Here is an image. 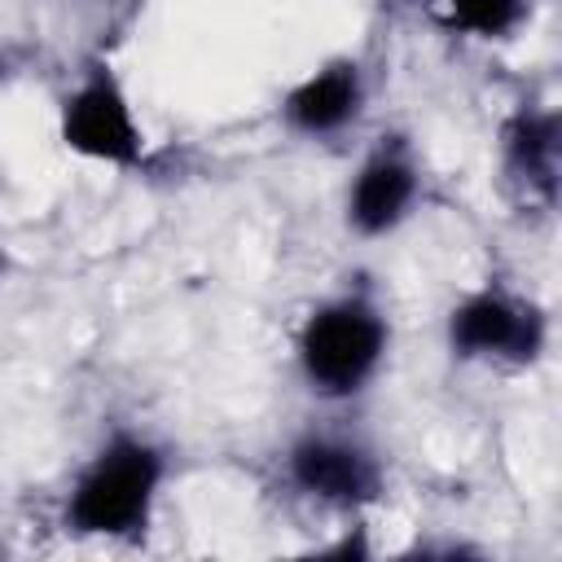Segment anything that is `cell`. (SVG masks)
<instances>
[{
  "label": "cell",
  "instance_id": "2",
  "mask_svg": "<svg viewBox=\"0 0 562 562\" xmlns=\"http://www.w3.org/2000/svg\"><path fill=\"white\" fill-rule=\"evenodd\" d=\"M386 351V325L364 299H334L316 307L299 334V364L325 395H351L369 382Z\"/></svg>",
  "mask_w": 562,
  "mask_h": 562
},
{
  "label": "cell",
  "instance_id": "6",
  "mask_svg": "<svg viewBox=\"0 0 562 562\" xmlns=\"http://www.w3.org/2000/svg\"><path fill=\"white\" fill-rule=\"evenodd\" d=\"M413 193H417V171H413V162H408L400 149H378V154L360 167V176H356V184H351L347 215H351V224H356L360 233H386V228H395V224L404 220Z\"/></svg>",
  "mask_w": 562,
  "mask_h": 562
},
{
  "label": "cell",
  "instance_id": "8",
  "mask_svg": "<svg viewBox=\"0 0 562 562\" xmlns=\"http://www.w3.org/2000/svg\"><path fill=\"white\" fill-rule=\"evenodd\" d=\"M509 158L518 171H527L531 180H553V158H558V127L553 114H518L509 123Z\"/></svg>",
  "mask_w": 562,
  "mask_h": 562
},
{
  "label": "cell",
  "instance_id": "1",
  "mask_svg": "<svg viewBox=\"0 0 562 562\" xmlns=\"http://www.w3.org/2000/svg\"><path fill=\"white\" fill-rule=\"evenodd\" d=\"M162 483V457L136 435H114L79 474L66 501V522L83 536H136L149 522Z\"/></svg>",
  "mask_w": 562,
  "mask_h": 562
},
{
  "label": "cell",
  "instance_id": "7",
  "mask_svg": "<svg viewBox=\"0 0 562 562\" xmlns=\"http://www.w3.org/2000/svg\"><path fill=\"white\" fill-rule=\"evenodd\" d=\"M360 97L364 88H360L356 61H329L285 97V114L299 132L321 136V132H338L342 123H351L360 110Z\"/></svg>",
  "mask_w": 562,
  "mask_h": 562
},
{
  "label": "cell",
  "instance_id": "5",
  "mask_svg": "<svg viewBox=\"0 0 562 562\" xmlns=\"http://www.w3.org/2000/svg\"><path fill=\"white\" fill-rule=\"evenodd\" d=\"M290 474L303 492H312L321 501H338V505L369 501L378 492L373 461L360 448L338 443V439H303L290 452Z\"/></svg>",
  "mask_w": 562,
  "mask_h": 562
},
{
  "label": "cell",
  "instance_id": "3",
  "mask_svg": "<svg viewBox=\"0 0 562 562\" xmlns=\"http://www.w3.org/2000/svg\"><path fill=\"white\" fill-rule=\"evenodd\" d=\"M61 140L75 154L97 158V162H114V167H132L145 158V136L136 127L127 92L110 66H92V75L79 79V88L66 97Z\"/></svg>",
  "mask_w": 562,
  "mask_h": 562
},
{
  "label": "cell",
  "instance_id": "4",
  "mask_svg": "<svg viewBox=\"0 0 562 562\" xmlns=\"http://www.w3.org/2000/svg\"><path fill=\"white\" fill-rule=\"evenodd\" d=\"M448 338H452V347L461 356H514V360H527L540 347V316L531 307L514 303L501 290H479L452 312Z\"/></svg>",
  "mask_w": 562,
  "mask_h": 562
},
{
  "label": "cell",
  "instance_id": "9",
  "mask_svg": "<svg viewBox=\"0 0 562 562\" xmlns=\"http://www.w3.org/2000/svg\"><path fill=\"white\" fill-rule=\"evenodd\" d=\"M443 9H448V18H452L461 31L492 40V35H505V31L518 22L522 0H443Z\"/></svg>",
  "mask_w": 562,
  "mask_h": 562
}]
</instances>
